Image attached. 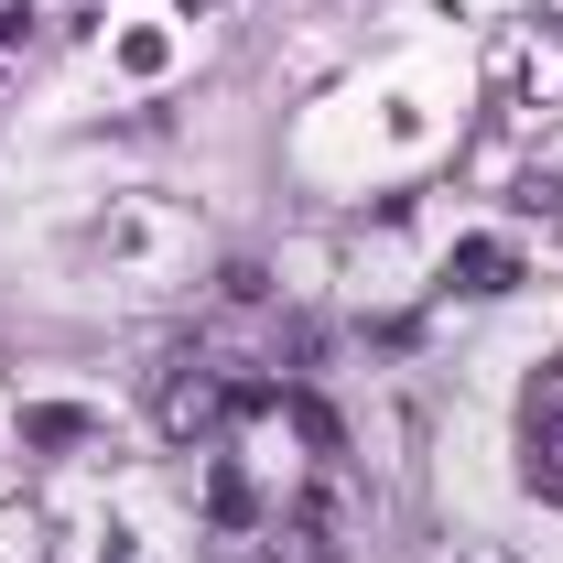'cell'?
Returning a JSON list of instances; mask_svg holds the SVG:
<instances>
[{
    "label": "cell",
    "instance_id": "6da1fadb",
    "mask_svg": "<svg viewBox=\"0 0 563 563\" xmlns=\"http://www.w3.org/2000/svg\"><path fill=\"white\" fill-rule=\"evenodd\" d=\"M520 477L542 498H563V357H542L520 379Z\"/></svg>",
    "mask_w": 563,
    "mask_h": 563
},
{
    "label": "cell",
    "instance_id": "7a4b0ae2",
    "mask_svg": "<svg viewBox=\"0 0 563 563\" xmlns=\"http://www.w3.org/2000/svg\"><path fill=\"white\" fill-rule=\"evenodd\" d=\"M444 282H455V292H509V282H520V250H509V239H466Z\"/></svg>",
    "mask_w": 563,
    "mask_h": 563
},
{
    "label": "cell",
    "instance_id": "3957f363",
    "mask_svg": "<svg viewBox=\"0 0 563 563\" xmlns=\"http://www.w3.org/2000/svg\"><path fill=\"white\" fill-rule=\"evenodd\" d=\"M282 412H292V433H303V444H314V455H325V466H336V455H347V422L325 412V401H314V390H282Z\"/></svg>",
    "mask_w": 563,
    "mask_h": 563
},
{
    "label": "cell",
    "instance_id": "277c9868",
    "mask_svg": "<svg viewBox=\"0 0 563 563\" xmlns=\"http://www.w3.org/2000/svg\"><path fill=\"white\" fill-rule=\"evenodd\" d=\"M87 433H98V422L66 412V401H55V412H22V444H87Z\"/></svg>",
    "mask_w": 563,
    "mask_h": 563
},
{
    "label": "cell",
    "instance_id": "5b68a950",
    "mask_svg": "<svg viewBox=\"0 0 563 563\" xmlns=\"http://www.w3.org/2000/svg\"><path fill=\"white\" fill-rule=\"evenodd\" d=\"M207 509L239 531V520H250V477H239V466H217V477H207Z\"/></svg>",
    "mask_w": 563,
    "mask_h": 563
}]
</instances>
